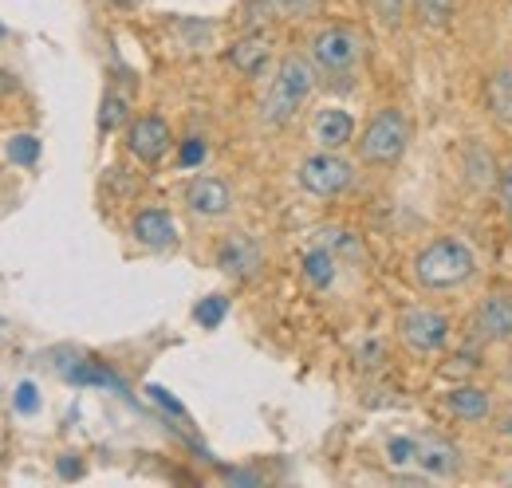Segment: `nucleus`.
<instances>
[{"label":"nucleus","instance_id":"obj_30","mask_svg":"<svg viewBox=\"0 0 512 488\" xmlns=\"http://www.w3.org/2000/svg\"><path fill=\"white\" fill-rule=\"evenodd\" d=\"M4 36H8V28H4V24H0V40H4Z\"/></svg>","mask_w":512,"mask_h":488},{"label":"nucleus","instance_id":"obj_16","mask_svg":"<svg viewBox=\"0 0 512 488\" xmlns=\"http://www.w3.org/2000/svg\"><path fill=\"white\" fill-rule=\"evenodd\" d=\"M449 410H453L457 418H465V422H481V418L489 414V398H485L477 386H457V390L449 394Z\"/></svg>","mask_w":512,"mask_h":488},{"label":"nucleus","instance_id":"obj_13","mask_svg":"<svg viewBox=\"0 0 512 488\" xmlns=\"http://www.w3.org/2000/svg\"><path fill=\"white\" fill-rule=\"evenodd\" d=\"M477 331L493 343H509L512 339V300L509 296H485L477 307Z\"/></svg>","mask_w":512,"mask_h":488},{"label":"nucleus","instance_id":"obj_1","mask_svg":"<svg viewBox=\"0 0 512 488\" xmlns=\"http://www.w3.org/2000/svg\"><path fill=\"white\" fill-rule=\"evenodd\" d=\"M477 272V256L473 248L457 237H438L430 241L418 256H414V280L426 288V292H449V288H461L469 284Z\"/></svg>","mask_w":512,"mask_h":488},{"label":"nucleus","instance_id":"obj_10","mask_svg":"<svg viewBox=\"0 0 512 488\" xmlns=\"http://www.w3.org/2000/svg\"><path fill=\"white\" fill-rule=\"evenodd\" d=\"M186 205H190L193 217H225L233 209V189L221 182V178H193L186 185Z\"/></svg>","mask_w":512,"mask_h":488},{"label":"nucleus","instance_id":"obj_33","mask_svg":"<svg viewBox=\"0 0 512 488\" xmlns=\"http://www.w3.org/2000/svg\"><path fill=\"white\" fill-rule=\"evenodd\" d=\"M509 8H512V0H509Z\"/></svg>","mask_w":512,"mask_h":488},{"label":"nucleus","instance_id":"obj_20","mask_svg":"<svg viewBox=\"0 0 512 488\" xmlns=\"http://www.w3.org/2000/svg\"><path fill=\"white\" fill-rule=\"evenodd\" d=\"M268 12H280V16H312L320 0H260Z\"/></svg>","mask_w":512,"mask_h":488},{"label":"nucleus","instance_id":"obj_25","mask_svg":"<svg viewBox=\"0 0 512 488\" xmlns=\"http://www.w3.org/2000/svg\"><path fill=\"white\" fill-rule=\"evenodd\" d=\"M205 158V142L201 138H190L186 146H182V166H197Z\"/></svg>","mask_w":512,"mask_h":488},{"label":"nucleus","instance_id":"obj_31","mask_svg":"<svg viewBox=\"0 0 512 488\" xmlns=\"http://www.w3.org/2000/svg\"><path fill=\"white\" fill-rule=\"evenodd\" d=\"M509 382H512V359H509Z\"/></svg>","mask_w":512,"mask_h":488},{"label":"nucleus","instance_id":"obj_26","mask_svg":"<svg viewBox=\"0 0 512 488\" xmlns=\"http://www.w3.org/2000/svg\"><path fill=\"white\" fill-rule=\"evenodd\" d=\"M16 406H20L24 414H28V410H36V386H32V382H24V386L16 390Z\"/></svg>","mask_w":512,"mask_h":488},{"label":"nucleus","instance_id":"obj_22","mask_svg":"<svg viewBox=\"0 0 512 488\" xmlns=\"http://www.w3.org/2000/svg\"><path fill=\"white\" fill-rule=\"evenodd\" d=\"M371 8H375V16L383 20L386 28H398L402 16H406V0H371Z\"/></svg>","mask_w":512,"mask_h":488},{"label":"nucleus","instance_id":"obj_15","mask_svg":"<svg viewBox=\"0 0 512 488\" xmlns=\"http://www.w3.org/2000/svg\"><path fill=\"white\" fill-rule=\"evenodd\" d=\"M489 111L501 126H512V67L489 75Z\"/></svg>","mask_w":512,"mask_h":488},{"label":"nucleus","instance_id":"obj_18","mask_svg":"<svg viewBox=\"0 0 512 488\" xmlns=\"http://www.w3.org/2000/svg\"><path fill=\"white\" fill-rule=\"evenodd\" d=\"M410 4L426 28H446L453 20V8H457V0H410Z\"/></svg>","mask_w":512,"mask_h":488},{"label":"nucleus","instance_id":"obj_4","mask_svg":"<svg viewBox=\"0 0 512 488\" xmlns=\"http://www.w3.org/2000/svg\"><path fill=\"white\" fill-rule=\"evenodd\" d=\"M386 461L390 465H418L430 477H449L457 469V449L442 437H390Z\"/></svg>","mask_w":512,"mask_h":488},{"label":"nucleus","instance_id":"obj_11","mask_svg":"<svg viewBox=\"0 0 512 488\" xmlns=\"http://www.w3.org/2000/svg\"><path fill=\"white\" fill-rule=\"evenodd\" d=\"M130 233H134V241L146 244V248H170V244L178 241L174 217H170L166 209H142V213L134 217Z\"/></svg>","mask_w":512,"mask_h":488},{"label":"nucleus","instance_id":"obj_24","mask_svg":"<svg viewBox=\"0 0 512 488\" xmlns=\"http://www.w3.org/2000/svg\"><path fill=\"white\" fill-rule=\"evenodd\" d=\"M497 193H501V205H505V217L512 225V162L497 174Z\"/></svg>","mask_w":512,"mask_h":488},{"label":"nucleus","instance_id":"obj_9","mask_svg":"<svg viewBox=\"0 0 512 488\" xmlns=\"http://www.w3.org/2000/svg\"><path fill=\"white\" fill-rule=\"evenodd\" d=\"M217 268L225 276H233V280H253L256 272L264 268V252H260L256 237H249V233H229L225 241L217 244Z\"/></svg>","mask_w":512,"mask_h":488},{"label":"nucleus","instance_id":"obj_6","mask_svg":"<svg viewBox=\"0 0 512 488\" xmlns=\"http://www.w3.org/2000/svg\"><path fill=\"white\" fill-rule=\"evenodd\" d=\"M363 60V40L351 28H323L312 36V63L323 75H351L355 63Z\"/></svg>","mask_w":512,"mask_h":488},{"label":"nucleus","instance_id":"obj_32","mask_svg":"<svg viewBox=\"0 0 512 488\" xmlns=\"http://www.w3.org/2000/svg\"><path fill=\"white\" fill-rule=\"evenodd\" d=\"M119 4H130V0H119Z\"/></svg>","mask_w":512,"mask_h":488},{"label":"nucleus","instance_id":"obj_21","mask_svg":"<svg viewBox=\"0 0 512 488\" xmlns=\"http://www.w3.org/2000/svg\"><path fill=\"white\" fill-rule=\"evenodd\" d=\"M123 122H127V103H123L119 95H107V99H103L99 126H103V130H115V126H123Z\"/></svg>","mask_w":512,"mask_h":488},{"label":"nucleus","instance_id":"obj_19","mask_svg":"<svg viewBox=\"0 0 512 488\" xmlns=\"http://www.w3.org/2000/svg\"><path fill=\"white\" fill-rule=\"evenodd\" d=\"M4 154H8V162H16V166H32V162L40 158V138H36V134H12L8 146H4Z\"/></svg>","mask_w":512,"mask_h":488},{"label":"nucleus","instance_id":"obj_29","mask_svg":"<svg viewBox=\"0 0 512 488\" xmlns=\"http://www.w3.org/2000/svg\"><path fill=\"white\" fill-rule=\"evenodd\" d=\"M505 433H509V437H512V418H509V422H505Z\"/></svg>","mask_w":512,"mask_h":488},{"label":"nucleus","instance_id":"obj_8","mask_svg":"<svg viewBox=\"0 0 512 488\" xmlns=\"http://www.w3.org/2000/svg\"><path fill=\"white\" fill-rule=\"evenodd\" d=\"M127 146L138 162L154 166V162H162V158L170 154L174 134H170L166 119H158V115H142V119H134L127 126Z\"/></svg>","mask_w":512,"mask_h":488},{"label":"nucleus","instance_id":"obj_3","mask_svg":"<svg viewBox=\"0 0 512 488\" xmlns=\"http://www.w3.org/2000/svg\"><path fill=\"white\" fill-rule=\"evenodd\" d=\"M406 146H410L406 115L394 111V107H383L375 119L367 122V130L359 134V162H367V166H398Z\"/></svg>","mask_w":512,"mask_h":488},{"label":"nucleus","instance_id":"obj_14","mask_svg":"<svg viewBox=\"0 0 512 488\" xmlns=\"http://www.w3.org/2000/svg\"><path fill=\"white\" fill-rule=\"evenodd\" d=\"M312 134L323 150H343L351 138H355V119L339 107H323L316 111V122H312Z\"/></svg>","mask_w":512,"mask_h":488},{"label":"nucleus","instance_id":"obj_12","mask_svg":"<svg viewBox=\"0 0 512 488\" xmlns=\"http://www.w3.org/2000/svg\"><path fill=\"white\" fill-rule=\"evenodd\" d=\"M272 60V40L264 36V32H249V36H241L233 48H229V63L241 71V75H249L256 79L264 67Z\"/></svg>","mask_w":512,"mask_h":488},{"label":"nucleus","instance_id":"obj_28","mask_svg":"<svg viewBox=\"0 0 512 488\" xmlns=\"http://www.w3.org/2000/svg\"><path fill=\"white\" fill-rule=\"evenodd\" d=\"M83 473V465L79 461H71V457H60V477H79Z\"/></svg>","mask_w":512,"mask_h":488},{"label":"nucleus","instance_id":"obj_5","mask_svg":"<svg viewBox=\"0 0 512 488\" xmlns=\"http://www.w3.org/2000/svg\"><path fill=\"white\" fill-rule=\"evenodd\" d=\"M351 182H355V166L339 158V150H320L300 162V185L312 197H339L351 189Z\"/></svg>","mask_w":512,"mask_h":488},{"label":"nucleus","instance_id":"obj_23","mask_svg":"<svg viewBox=\"0 0 512 488\" xmlns=\"http://www.w3.org/2000/svg\"><path fill=\"white\" fill-rule=\"evenodd\" d=\"M221 315H225V300H221V296L201 300V304H197V311H193V319H197L201 327H217V323H221Z\"/></svg>","mask_w":512,"mask_h":488},{"label":"nucleus","instance_id":"obj_7","mask_svg":"<svg viewBox=\"0 0 512 488\" xmlns=\"http://www.w3.org/2000/svg\"><path fill=\"white\" fill-rule=\"evenodd\" d=\"M398 335L410 351L418 355H430V351H442L449 339V319L434 307H406L398 315Z\"/></svg>","mask_w":512,"mask_h":488},{"label":"nucleus","instance_id":"obj_17","mask_svg":"<svg viewBox=\"0 0 512 488\" xmlns=\"http://www.w3.org/2000/svg\"><path fill=\"white\" fill-rule=\"evenodd\" d=\"M304 276H308L312 288H331L335 284V256L327 248L304 252Z\"/></svg>","mask_w":512,"mask_h":488},{"label":"nucleus","instance_id":"obj_27","mask_svg":"<svg viewBox=\"0 0 512 488\" xmlns=\"http://www.w3.org/2000/svg\"><path fill=\"white\" fill-rule=\"evenodd\" d=\"M16 87H20V83H16V75H12L8 67H0V99H4V95H12Z\"/></svg>","mask_w":512,"mask_h":488},{"label":"nucleus","instance_id":"obj_2","mask_svg":"<svg viewBox=\"0 0 512 488\" xmlns=\"http://www.w3.org/2000/svg\"><path fill=\"white\" fill-rule=\"evenodd\" d=\"M316 87V67L304 60V56H284L280 67H276V79L260 103V119L264 126H288L296 119V111L308 103Z\"/></svg>","mask_w":512,"mask_h":488}]
</instances>
